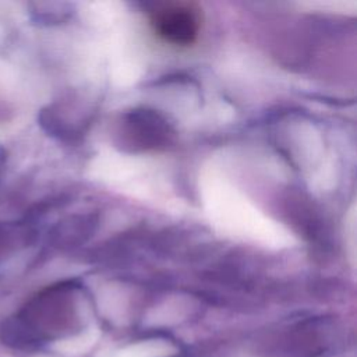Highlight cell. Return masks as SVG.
I'll use <instances>...</instances> for the list:
<instances>
[{
  "instance_id": "1",
  "label": "cell",
  "mask_w": 357,
  "mask_h": 357,
  "mask_svg": "<svg viewBox=\"0 0 357 357\" xmlns=\"http://www.w3.org/2000/svg\"><path fill=\"white\" fill-rule=\"evenodd\" d=\"M148 18L153 32L174 46L192 45L202 26V11L192 1L156 3L149 10Z\"/></svg>"
}]
</instances>
